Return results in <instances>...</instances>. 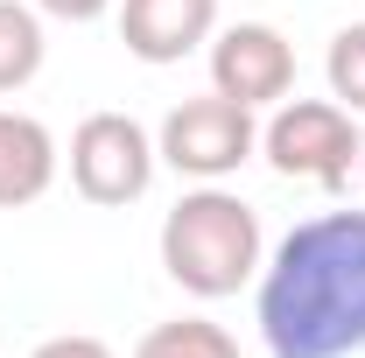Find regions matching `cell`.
Here are the masks:
<instances>
[{"label": "cell", "instance_id": "obj_1", "mask_svg": "<svg viewBox=\"0 0 365 358\" xmlns=\"http://www.w3.org/2000/svg\"><path fill=\"white\" fill-rule=\"evenodd\" d=\"M260 337L274 358L365 352V211L302 218L260 267Z\"/></svg>", "mask_w": 365, "mask_h": 358}, {"label": "cell", "instance_id": "obj_2", "mask_svg": "<svg viewBox=\"0 0 365 358\" xmlns=\"http://www.w3.org/2000/svg\"><path fill=\"white\" fill-rule=\"evenodd\" d=\"M162 267L182 295L197 302H218V295H239L253 274L267 267L260 260V211L225 190V183H197L182 190L176 211L162 218Z\"/></svg>", "mask_w": 365, "mask_h": 358}, {"label": "cell", "instance_id": "obj_3", "mask_svg": "<svg viewBox=\"0 0 365 358\" xmlns=\"http://www.w3.org/2000/svg\"><path fill=\"white\" fill-rule=\"evenodd\" d=\"M359 113H344L337 98H281L260 127V155L274 176L309 183V190H344L359 169Z\"/></svg>", "mask_w": 365, "mask_h": 358}, {"label": "cell", "instance_id": "obj_4", "mask_svg": "<svg viewBox=\"0 0 365 358\" xmlns=\"http://www.w3.org/2000/svg\"><path fill=\"white\" fill-rule=\"evenodd\" d=\"M155 155L190 183H225L260 155V120H253V106H239L225 91H197V98L169 106Z\"/></svg>", "mask_w": 365, "mask_h": 358}, {"label": "cell", "instance_id": "obj_5", "mask_svg": "<svg viewBox=\"0 0 365 358\" xmlns=\"http://www.w3.org/2000/svg\"><path fill=\"white\" fill-rule=\"evenodd\" d=\"M162 169L155 134L140 127L134 113H85L78 134H71V183L85 204H140L148 183Z\"/></svg>", "mask_w": 365, "mask_h": 358}, {"label": "cell", "instance_id": "obj_6", "mask_svg": "<svg viewBox=\"0 0 365 358\" xmlns=\"http://www.w3.org/2000/svg\"><path fill=\"white\" fill-rule=\"evenodd\" d=\"M211 91H225L239 106H281L295 91V43L274 21H232L211 36Z\"/></svg>", "mask_w": 365, "mask_h": 358}, {"label": "cell", "instance_id": "obj_7", "mask_svg": "<svg viewBox=\"0 0 365 358\" xmlns=\"http://www.w3.org/2000/svg\"><path fill=\"white\" fill-rule=\"evenodd\" d=\"M218 36V0H120V43L140 63H182Z\"/></svg>", "mask_w": 365, "mask_h": 358}, {"label": "cell", "instance_id": "obj_8", "mask_svg": "<svg viewBox=\"0 0 365 358\" xmlns=\"http://www.w3.org/2000/svg\"><path fill=\"white\" fill-rule=\"evenodd\" d=\"M49 183H56V140H49V127L0 106V211L36 204Z\"/></svg>", "mask_w": 365, "mask_h": 358}, {"label": "cell", "instance_id": "obj_9", "mask_svg": "<svg viewBox=\"0 0 365 358\" xmlns=\"http://www.w3.org/2000/svg\"><path fill=\"white\" fill-rule=\"evenodd\" d=\"M43 7L29 0H0V91H21L43 71Z\"/></svg>", "mask_w": 365, "mask_h": 358}, {"label": "cell", "instance_id": "obj_10", "mask_svg": "<svg viewBox=\"0 0 365 358\" xmlns=\"http://www.w3.org/2000/svg\"><path fill=\"white\" fill-rule=\"evenodd\" d=\"M134 358H239V337L211 316H176V323H155L134 344Z\"/></svg>", "mask_w": 365, "mask_h": 358}, {"label": "cell", "instance_id": "obj_11", "mask_svg": "<svg viewBox=\"0 0 365 358\" xmlns=\"http://www.w3.org/2000/svg\"><path fill=\"white\" fill-rule=\"evenodd\" d=\"M323 78H330V98L344 113L365 120V21H344L330 36V56H323Z\"/></svg>", "mask_w": 365, "mask_h": 358}, {"label": "cell", "instance_id": "obj_12", "mask_svg": "<svg viewBox=\"0 0 365 358\" xmlns=\"http://www.w3.org/2000/svg\"><path fill=\"white\" fill-rule=\"evenodd\" d=\"M29 358H113V344L91 337V330H63V337H43Z\"/></svg>", "mask_w": 365, "mask_h": 358}, {"label": "cell", "instance_id": "obj_13", "mask_svg": "<svg viewBox=\"0 0 365 358\" xmlns=\"http://www.w3.org/2000/svg\"><path fill=\"white\" fill-rule=\"evenodd\" d=\"M36 7H43V14H56V21H98L113 0H36Z\"/></svg>", "mask_w": 365, "mask_h": 358}, {"label": "cell", "instance_id": "obj_14", "mask_svg": "<svg viewBox=\"0 0 365 358\" xmlns=\"http://www.w3.org/2000/svg\"><path fill=\"white\" fill-rule=\"evenodd\" d=\"M359 183H365V134H359Z\"/></svg>", "mask_w": 365, "mask_h": 358}]
</instances>
